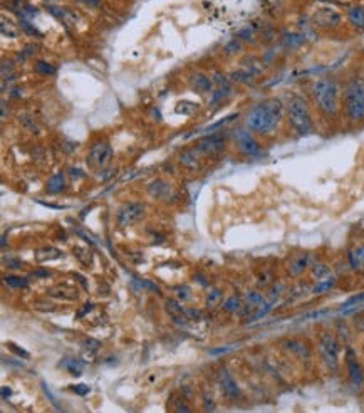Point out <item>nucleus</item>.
Returning a JSON list of instances; mask_svg holds the SVG:
<instances>
[{
  "label": "nucleus",
  "instance_id": "5",
  "mask_svg": "<svg viewBox=\"0 0 364 413\" xmlns=\"http://www.w3.org/2000/svg\"><path fill=\"white\" fill-rule=\"evenodd\" d=\"M317 354L320 363L327 369L336 371L339 368V356H341V345L336 334L322 333L317 341Z\"/></svg>",
  "mask_w": 364,
  "mask_h": 413
},
{
  "label": "nucleus",
  "instance_id": "11",
  "mask_svg": "<svg viewBox=\"0 0 364 413\" xmlns=\"http://www.w3.org/2000/svg\"><path fill=\"white\" fill-rule=\"evenodd\" d=\"M311 264V255L307 252H299V254L290 255L287 260V274L290 277H299L301 274H304L307 269H309Z\"/></svg>",
  "mask_w": 364,
  "mask_h": 413
},
{
  "label": "nucleus",
  "instance_id": "36",
  "mask_svg": "<svg viewBox=\"0 0 364 413\" xmlns=\"http://www.w3.org/2000/svg\"><path fill=\"white\" fill-rule=\"evenodd\" d=\"M36 69H37V72H41V74H54V71H55L49 62H44V60H39Z\"/></svg>",
  "mask_w": 364,
  "mask_h": 413
},
{
  "label": "nucleus",
  "instance_id": "26",
  "mask_svg": "<svg viewBox=\"0 0 364 413\" xmlns=\"http://www.w3.org/2000/svg\"><path fill=\"white\" fill-rule=\"evenodd\" d=\"M222 299H223V293L218 288H213V289H210V293H208V295H207L205 306L210 307V309L211 307H216L220 302H222Z\"/></svg>",
  "mask_w": 364,
  "mask_h": 413
},
{
  "label": "nucleus",
  "instance_id": "27",
  "mask_svg": "<svg viewBox=\"0 0 364 413\" xmlns=\"http://www.w3.org/2000/svg\"><path fill=\"white\" fill-rule=\"evenodd\" d=\"M311 274H312V277L314 279H326V277H329V274H331V269H329L327 264H324V262H317V264H314L311 269Z\"/></svg>",
  "mask_w": 364,
  "mask_h": 413
},
{
  "label": "nucleus",
  "instance_id": "25",
  "mask_svg": "<svg viewBox=\"0 0 364 413\" xmlns=\"http://www.w3.org/2000/svg\"><path fill=\"white\" fill-rule=\"evenodd\" d=\"M285 348L290 351V353L294 354H299L301 358H307L309 356V351H307V348L302 345L299 340H287L285 341Z\"/></svg>",
  "mask_w": 364,
  "mask_h": 413
},
{
  "label": "nucleus",
  "instance_id": "8",
  "mask_svg": "<svg viewBox=\"0 0 364 413\" xmlns=\"http://www.w3.org/2000/svg\"><path fill=\"white\" fill-rule=\"evenodd\" d=\"M112 148L107 141H98L91 146L88 153V165L93 170H103L111 162Z\"/></svg>",
  "mask_w": 364,
  "mask_h": 413
},
{
  "label": "nucleus",
  "instance_id": "35",
  "mask_svg": "<svg viewBox=\"0 0 364 413\" xmlns=\"http://www.w3.org/2000/svg\"><path fill=\"white\" fill-rule=\"evenodd\" d=\"M176 295H178L180 301H188L190 295H192V291H190L188 286H180V288L176 289Z\"/></svg>",
  "mask_w": 364,
  "mask_h": 413
},
{
  "label": "nucleus",
  "instance_id": "6",
  "mask_svg": "<svg viewBox=\"0 0 364 413\" xmlns=\"http://www.w3.org/2000/svg\"><path fill=\"white\" fill-rule=\"evenodd\" d=\"M232 138H233V143H235V148L242 155L249 156V158H262L263 156L262 146H260V143L254 138V134L250 129L238 128L232 133Z\"/></svg>",
  "mask_w": 364,
  "mask_h": 413
},
{
  "label": "nucleus",
  "instance_id": "38",
  "mask_svg": "<svg viewBox=\"0 0 364 413\" xmlns=\"http://www.w3.org/2000/svg\"><path fill=\"white\" fill-rule=\"evenodd\" d=\"M10 395H12L10 388H7V386H3V388H2V397H3V400H7V397H10Z\"/></svg>",
  "mask_w": 364,
  "mask_h": 413
},
{
  "label": "nucleus",
  "instance_id": "13",
  "mask_svg": "<svg viewBox=\"0 0 364 413\" xmlns=\"http://www.w3.org/2000/svg\"><path fill=\"white\" fill-rule=\"evenodd\" d=\"M346 368H348V376H349V381L353 383L354 386H359L363 383V368L361 364L358 361V356L354 353L351 348L346 350Z\"/></svg>",
  "mask_w": 364,
  "mask_h": 413
},
{
  "label": "nucleus",
  "instance_id": "9",
  "mask_svg": "<svg viewBox=\"0 0 364 413\" xmlns=\"http://www.w3.org/2000/svg\"><path fill=\"white\" fill-rule=\"evenodd\" d=\"M195 148L200 151V155L216 156L225 150V136H222L220 133L207 134V136H203L202 140L195 145Z\"/></svg>",
  "mask_w": 364,
  "mask_h": 413
},
{
  "label": "nucleus",
  "instance_id": "32",
  "mask_svg": "<svg viewBox=\"0 0 364 413\" xmlns=\"http://www.w3.org/2000/svg\"><path fill=\"white\" fill-rule=\"evenodd\" d=\"M2 34L5 37H17L19 36V30H17V27L12 22L7 24V20L2 19Z\"/></svg>",
  "mask_w": 364,
  "mask_h": 413
},
{
  "label": "nucleus",
  "instance_id": "31",
  "mask_svg": "<svg viewBox=\"0 0 364 413\" xmlns=\"http://www.w3.org/2000/svg\"><path fill=\"white\" fill-rule=\"evenodd\" d=\"M81 348L84 351H91V353H96V351L101 350V343L94 338H86V340L81 341Z\"/></svg>",
  "mask_w": 364,
  "mask_h": 413
},
{
  "label": "nucleus",
  "instance_id": "10",
  "mask_svg": "<svg viewBox=\"0 0 364 413\" xmlns=\"http://www.w3.org/2000/svg\"><path fill=\"white\" fill-rule=\"evenodd\" d=\"M312 19H314V22L320 25V27H334V25L341 24L342 17H341V12L336 10L334 7L322 5L314 12Z\"/></svg>",
  "mask_w": 364,
  "mask_h": 413
},
{
  "label": "nucleus",
  "instance_id": "21",
  "mask_svg": "<svg viewBox=\"0 0 364 413\" xmlns=\"http://www.w3.org/2000/svg\"><path fill=\"white\" fill-rule=\"evenodd\" d=\"M64 188H66V178H64V173H54L46 183L47 193H51V195L60 193Z\"/></svg>",
  "mask_w": 364,
  "mask_h": 413
},
{
  "label": "nucleus",
  "instance_id": "2",
  "mask_svg": "<svg viewBox=\"0 0 364 413\" xmlns=\"http://www.w3.org/2000/svg\"><path fill=\"white\" fill-rule=\"evenodd\" d=\"M285 111H287V119L290 128L299 136H307V134L312 133L314 123H312L311 108L301 94H290L289 101L285 104Z\"/></svg>",
  "mask_w": 364,
  "mask_h": 413
},
{
  "label": "nucleus",
  "instance_id": "12",
  "mask_svg": "<svg viewBox=\"0 0 364 413\" xmlns=\"http://www.w3.org/2000/svg\"><path fill=\"white\" fill-rule=\"evenodd\" d=\"M216 380H218V386H220V390H222L223 397H227L230 400L240 397V388H238V385L235 383L233 376L228 373V369H225V368L220 369Z\"/></svg>",
  "mask_w": 364,
  "mask_h": 413
},
{
  "label": "nucleus",
  "instance_id": "20",
  "mask_svg": "<svg viewBox=\"0 0 364 413\" xmlns=\"http://www.w3.org/2000/svg\"><path fill=\"white\" fill-rule=\"evenodd\" d=\"M60 255H62V252L59 249H55V247L52 245H44V247H39L34 252V257L39 262H46V260H54V259H59Z\"/></svg>",
  "mask_w": 364,
  "mask_h": 413
},
{
  "label": "nucleus",
  "instance_id": "1",
  "mask_svg": "<svg viewBox=\"0 0 364 413\" xmlns=\"http://www.w3.org/2000/svg\"><path fill=\"white\" fill-rule=\"evenodd\" d=\"M284 104L277 98H268L250 108L245 116V128L257 134H268L279 126L284 116Z\"/></svg>",
  "mask_w": 364,
  "mask_h": 413
},
{
  "label": "nucleus",
  "instance_id": "40",
  "mask_svg": "<svg viewBox=\"0 0 364 413\" xmlns=\"http://www.w3.org/2000/svg\"><path fill=\"white\" fill-rule=\"evenodd\" d=\"M82 2H84L86 5H89V7H94V5H98V0H82Z\"/></svg>",
  "mask_w": 364,
  "mask_h": 413
},
{
  "label": "nucleus",
  "instance_id": "23",
  "mask_svg": "<svg viewBox=\"0 0 364 413\" xmlns=\"http://www.w3.org/2000/svg\"><path fill=\"white\" fill-rule=\"evenodd\" d=\"M348 19L354 27H358V29L364 27V8L358 7V5L351 7L348 10Z\"/></svg>",
  "mask_w": 364,
  "mask_h": 413
},
{
  "label": "nucleus",
  "instance_id": "7",
  "mask_svg": "<svg viewBox=\"0 0 364 413\" xmlns=\"http://www.w3.org/2000/svg\"><path fill=\"white\" fill-rule=\"evenodd\" d=\"M146 212V207L141 202H128L119 208L116 215V224L119 229H126L129 225H134L138 220L143 219Z\"/></svg>",
  "mask_w": 364,
  "mask_h": 413
},
{
  "label": "nucleus",
  "instance_id": "17",
  "mask_svg": "<svg viewBox=\"0 0 364 413\" xmlns=\"http://www.w3.org/2000/svg\"><path fill=\"white\" fill-rule=\"evenodd\" d=\"M348 260L354 271H364V243H358L349 250Z\"/></svg>",
  "mask_w": 364,
  "mask_h": 413
},
{
  "label": "nucleus",
  "instance_id": "4",
  "mask_svg": "<svg viewBox=\"0 0 364 413\" xmlns=\"http://www.w3.org/2000/svg\"><path fill=\"white\" fill-rule=\"evenodd\" d=\"M342 108L353 123L364 121V84L361 81L353 79L346 84L342 91Z\"/></svg>",
  "mask_w": 364,
  "mask_h": 413
},
{
  "label": "nucleus",
  "instance_id": "3",
  "mask_svg": "<svg viewBox=\"0 0 364 413\" xmlns=\"http://www.w3.org/2000/svg\"><path fill=\"white\" fill-rule=\"evenodd\" d=\"M317 110L327 118H334L339 111V88L331 79H319L312 84L311 89Z\"/></svg>",
  "mask_w": 364,
  "mask_h": 413
},
{
  "label": "nucleus",
  "instance_id": "29",
  "mask_svg": "<svg viewBox=\"0 0 364 413\" xmlns=\"http://www.w3.org/2000/svg\"><path fill=\"white\" fill-rule=\"evenodd\" d=\"M51 294H54L55 297H67V299H74L77 297V293L74 289L67 288V286H57L51 291Z\"/></svg>",
  "mask_w": 364,
  "mask_h": 413
},
{
  "label": "nucleus",
  "instance_id": "16",
  "mask_svg": "<svg viewBox=\"0 0 364 413\" xmlns=\"http://www.w3.org/2000/svg\"><path fill=\"white\" fill-rule=\"evenodd\" d=\"M150 193L158 200H170L173 195V186L164 180H156L148 186Z\"/></svg>",
  "mask_w": 364,
  "mask_h": 413
},
{
  "label": "nucleus",
  "instance_id": "18",
  "mask_svg": "<svg viewBox=\"0 0 364 413\" xmlns=\"http://www.w3.org/2000/svg\"><path fill=\"white\" fill-rule=\"evenodd\" d=\"M198 156H200V151L197 148H190V150L181 151L178 162L181 167L188 168V170H195L198 167Z\"/></svg>",
  "mask_w": 364,
  "mask_h": 413
},
{
  "label": "nucleus",
  "instance_id": "37",
  "mask_svg": "<svg viewBox=\"0 0 364 413\" xmlns=\"http://www.w3.org/2000/svg\"><path fill=\"white\" fill-rule=\"evenodd\" d=\"M7 346H12V348H14V351H15V353H17V354H20V356H24V358H29V356H30V354L27 353V351H24L22 348H19L17 345H14V343H8Z\"/></svg>",
  "mask_w": 364,
  "mask_h": 413
},
{
  "label": "nucleus",
  "instance_id": "24",
  "mask_svg": "<svg viewBox=\"0 0 364 413\" xmlns=\"http://www.w3.org/2000/svg\"><path fill=\"white\" fill-rule=\"evenodd\" d=\"M244 307V297H238V295H230L228 299H225L223 302V311L225 312H240Z\"/></svg>",
  "mask_w": 364,
  "mask_h": 413
},
{
  "label": "nucleus",
  "instance_id": "22",
  "mask_svg": "<svg viewBox=\"0 0 364 413\" xmlns=\"http://www.w3.org/2000/svg\"><path fill=\"white\" fill-rule=\"evenodd\" d=\"M60 366L64 369H67L72 376H79L82 373V369H84V363L76 358H64L62 361H60Z\"/></svg>",
  "mask_w": 364,
  "mask_h": 413
},
{
  "label": "nucleus",
  "instance_id": "28",
  "mask_svg": "<svg viewBox=\"0 0 364 413\" xmlns=\"http://www.w3.org/2000/svg\"><path fill=\"white\" fill-rule=\"evenodd\" d=\"M3 282H5L8 288H14V289L27 288V279H25V277H20V276H5L3 277Z\"/></svg>",
  "mask_w": 364,
  "mask_h": 413
},
{
  "label": "nucleus",
  "instance_id": "39",
  "mask_svg": "<svg viewBox=\"0 0 364 413\" xmlns=\"http://www.w3.org/2000/svg\"><path fill=\"white\" fill-rule=\"evenodd\" d=\"M34 276H39V277H49V272H47V271H39V272H34Z\"/></svg>",
  "mask_w": 364,
  "mask_h": 413
},
{
  "label": "nucleus",
  "instance_id": "19",
  "mask_svg": "<svg viewBox=\"0 0 364 413\" xmlns=\"http://www.w3.org/2000/svg\"><path fill=\"white\" fill-rule=\"evenodd\" d=\"M190 84H192V88L195 91H198V93H208V91H211V88H213V81L202 72L193 74V77L190 79Z\"/></svg>",
  "mask_w": 364,
  "mask_h": 413
},
{
  "label": "nucleus",
  "instance_id": "15",
  "mask_svg": "<svg viewBox=\"0 0 364 413\" xmlns=\"http://www.w3.org/2000/svg\"><path fill=\"white\" fill-rule=\"evenodd\" d=\"M215 89L213 93H211V99H210V104L211 106H215V104L222 103L225 98L230 94V82L225 76L222 74H215Z\"/></svg>",
  "mask_w": 364,
  "mask_h": 413
},
{
  "label": "nucleus",
  "instance_id": "14",
  "mask_svg": "<svg viewBox=\"0 0 364 413\" xmlns=\"http://www.w3.org/2000/svg\"><path fill=\"white\" fill-rule=\"evenodd\" d=\"M265 295L262 293H259V291H250V293H247V295H244V307H242L240 314L242 316H247V314H255L260 307L265 304Z\"/></svg>",
  "mask_w": 364,
  "mask_h": 413
},
{
  "label": "nucleus",
  "instance_id": "33",
  "mask_svg": "<svg viewBox=\"0 0 364 413\" xmlns=\"http://www.w3.org/2000/svg\"><path fill=\"white\" fill-rule=\"evenodd\" d=\"M134 282H136L138 286H140L141 289H148V291H153V293H159V288L158 286H155L153 282L146 281V279H141V277H133Z\"/></svg>",
  "mask_w": 364,
  "mask_h": 413
},
{
  "label": "nucleus",
  "instance_id": "30",
  "mask_svg": "<svg viewBox=\"0 0 364 413\" xmlns=\"http://www.w3.org/2000/svg\"><path fill=\"white\" fill-rule=\"evenodd\" d=\"M334 284H336L334 277H326V279H320V281H317V284H315L314 293L315 294H322V293H326V291L334 288Z\"/></svg>",
  "mask_w": 364,
  "mask_h": 413
},
{
  "label": "nucleus",
  "instance_id": "34",
  "mask_svg": "<svg viewBox=\"0 0 364 413\" xmlns=\"http://www.w3.org/2000/svg\"><path fill=\"white\" fill-rule=\"evenodd\" d=\"M69 390L72 391V393H76V395H81V397H84V395H88L89 393V386L88 385H84V383H81V385H71L69 386Z\"/></svg>",
  "mask_w": 364,
  "mask_h": 413
}]
</instances>
